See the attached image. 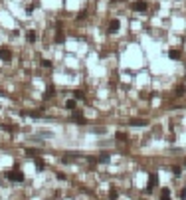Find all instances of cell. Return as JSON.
Segmentation results:
<instances>
[{"mask_svg":"<svg viewBox=\"0 0 186 200\" xmlns=\"http://www.w3.org/2000/svg\"><path fill=\"white\" fill-rule=\"evenodd\" d=\"M6 178H8V180H12V182H22V180H24V172H22L20 169L8 170V172H6Z\"/></svg>","mask_w":186,"mask_h":200,"instance_id":"obj_1","label":"cell"},{"mask_svg":"<svg viewBox=\"0 0 186 200\" xmlns=\"http://www.w3.org/2000/svg\"><path fill=\"white\" fill-rule=\"evenodd\" d=\"M131 8H133L135 12H145L147 8H149V4H147L145 0H137V2H133V4H131Z\"/></svg>","mask_w":186,"mask_h":200,"instance_id":"obj_2","label":"cell"},{"mask_svg":"<svg viewBox=\"0 0 186 200\" xmlns=\"http://www.w3.org/2000/svg\"><path fill=\"white\" fill-rule=\"evenodd\" d=\"M119 26H121V22L117 18H113L111 22H109V26H107V32L109 34H115V32H119Z\"/></svg>","mask_w":186,"mask_h":200,"instance_id":"obj_3","label":"cell"},{"mask_svg":"<svg viewBox=\"0 0 186 200\" xmlns=\"http://www.w3.org/2000/svg\"><path fill=\"white\" fill-rule=\"evenodd\" d=\"M156 184H158V174H154V172L149 174V186H147V192H151Z\"/></svg>","mask_w":186,"mask_h":200,"instance_id":"obj_4","label":"cell"},{"mask_svg":"<svg viewBox=\"0 0 186 200\" xmlns=\"http://www.w3.org/2000/svg\"><path fill=\"white\" fill-rule=\"evenodd\" d=\"M71 117H73V123H77V125H85V123H87L81 111H73V115H71Z\"/></svg>","mask_w":186,"mask_h":200,"instance_id":"obj_5","label":"cell"},{"mask_svg":"<svg viewBox=\"0 0 186 200\" xmlns=\"http://www.w3.org/2000/svg\"><path fill=\"white\" fill-rule=\"evenodd\" d=\"M0 60L2 61H10L12 60V52L8 48H0Z\"/></svg>","mask_w":186,"mask_h":200,"instance_id":"obj_6","label":"cell"},{"mask_svg":"<svg viewBox=\"0 0 186 200\" xmlns=\"http://www.w3.org/2000/svg\"><path fill=\"white\" fill-rule=\"evenodd\" d=\"M131 125H133V127H147L149 121H147V119H133V121H131Z\"/></svg>","mask_w":186,"mask_h":200,"instance_id":"obj_7","label":"cell"},{"mask_svg":"<svg viewBox=\"0 0 186 200\" xmlns=\"http://www.w3.org/2000/svg\"><path fill=\"white\" fill-rule=\"evenodd\" d=\"M75 107H77V101H75V99H67V101H65V109L75 111Z\"/></svg>","mask_w":186,"mask_h":200,"instance_id":"obj_8","label":"cell"},{"mask_svg":"<svg viewBox=\"0 0 186 200\" xmlns=\"http://www.w3.org/2000/svg\"><path fill=\"white\" fill-rule=\"evenodd\" d=\"M168 57L174 60V61H178L180 60V52H178V50H170V52H168Z\"/></svg>","mask_w":186,"mask_h":200,"instance_id":"obj_9","label":"cell"},{"mask_svg":"<svg viewBox=\"0 0 186 200\" xmlns=\"http://www.w3.org/2000/svg\"><path fill=\"white\" fill-rule=\"evenodd\" d=\"M160 200H170V190H168V188L160 190Z\"/></svg>","mask_w":186,"mask_h":200,"instance_id":"obj_10","label":"cell"},{"mask_svg":"<svg viewBox=\"0 0 186 200\" xmlns=\"http://www.w3.org/2000/svg\"><path fill=\"white\" fill-rule=\"evenodd\" d=\"M26 40L30 42V44H34V42H36V32H32V30H30V32L26 34Z\"/></svg>","mask_w":186,"mask_h":200,"instance_id":"obj_11","label":"cell"},{"mask_svg":"<svg viewBox=\"0 0 186 200\" xmlns=\"http://www.w3.org/2000/svg\"><path fill=\"white\" fill-rule=\"evenodd\" d=\"M56 42H58V44H61V42H63V34H61V28H58V32H56Z\"/></svg>","mask_w":186,"mask_h":200,"instance_id":"obj_12","label":"cell"},{"mask_svg":"<svg viewBox=\"0 0 186 200\" xmlns=\"http://www.w3.org/2000/svg\"><path fill=\"white\" fill-rule=\"evenodd\" d=\"M127 139H129V135H127V133H123V131L117 133V141H127Z\"/></svg>","mask_w":186,"mask_h":200,"instance_id":"obj_13","label":"cell"},{"mask_svg":"<svg viewBox=\"0 0 186 200\" xmlns=\"http://www.w3.org/2000/svg\"><path fill=\"white\" fill-rule=\"evenodd\" d=\"M117 196H119L117 188H111V190H109V198H111V200H117Z\"/></svg>","mask_w":186,"mask_h":200,"instance_id":"obj_14","label":"cell"},{"mask_svg":"<svg viewBox=\"0 0 186 200\" xmlns=\"http://www.w3.org/2000/svg\"><path fill=\"white\" fill-rule=\"evenodd\" d=\"M172 174H174V176H180V174H182V169H180V166H172Z\"/></svg>","mask_w":186,"mask_h":200,"instance_id":"obj_15","label":"cell"},{"mask_svg":"<svg viewBox=\"0 0 186 200\" xmlns=\"http://www.w3.org/2000/svg\"><path fill=\"white\" fill-rule=\"evenodd\" d=\"M184 91H186V87H184V85H178V87H176V95H178V97H182Z\"/></svg>","mask_w":186,"mask_h":200,"instance_id":"obj_16","label":"cell"},{"mask_svg":"<svg viewBox=\"0 0 186 200\" xmlns=\"http://www.w3.org/2000/svg\"><path fill=\"white\" fill-rule=\"evenodd\" d=\"M36 166H38V170H44L46 169V165H44V161H42V159H36Z\"/></svg>","mask_w":186,"mask_h":200,"instance_id":"obj_17","label":"cell"},{"mask_svg":"<svg viewBox=\"0 0 186 200\" xmlns=\"http://www.w3.org/2000/svg\"><path fill=\"white\" fill-rule=\"evenodd\" d=\"M52 95H54V87H50V89H48V91H46V93H44V99L52 97Z\"/></svg>","mask_w":186,"mask_h":200,"instance_id":"obj_18","label":"cell"},{"mask_svg":"<svg viewBox=\"0 0 186 200\" xmlns=\"http://www.w3.org/2000/svg\"><path fill=\"white\" fill-rule=\"evenodd\" d=\"M85 95H83V91H75L73 93V99H83Z\"/></svg>","mask_w":186,"mask_h":200,"instance_id":"obj_19","label":"cell"},{"mask_svg":"<svg viewBox=\"0 0 186 200\" xmlns=\"http://www.w3.org/2000/svg\"><path fill=\"white\" fill-rule=\"evenodd\" d=\"M42 68H52V61L50 60H42Z\"/></svg>","mask_w":186,"mask_h":200,"instance_id":"obj_20","label":"cell"},{"mask_svg":"<svg viewBox=\"0 0 186 200\" xmlns=\"http://www.w3.org/2000/svg\"><path fill=\"white\" fill-rule=\"evenodd\" d=\"M26 155H28V157H34V159H36V151H34V149H26Z\"/></svg>","mask_w":186,"mask_h":200,"instance_id":"obj_21","label":"cell"},{"mask_svg":"<svg viewBox=\"0 0 186 200\" xmlns=\"http://www.w3.org/2000/svg\"><path fill=\"white\" fill-rule=\"evenodd\" d=\"M109 161V155H101L99 157V162H107Z\"/></svg>","mask_w":186,"mask_h":200,"instance_id":"obj_22","label":"cell"},{"mask_svg":"<svg viewBox=\"0 0 186 200\" xmlns=\"http://www.w3.org/2000/svg\"><path fill=\"white\" fill-rule=\"evenodd\" d=\"M56 176H58V180H65V174H63V172H58Z\"/></svg>","mask_w":186,"mask_h":200,"instance_id":"obj_23","label":"cell"},{"mask_svg":"<svg viewBox=\"0 0 186 200\" xmlns=\"http://www.w3.org/2000/svg\"><path fill=\"white\" fill-rule=\"evenodd\" d=\"M85 16H87V12H79V14H77V20H83Z\"/></svg>","mask_w":186,"mask_h":200,"instance_id":"obj_24","label":"cell"},{"mask_svg":"<svg viewBox=\"0 0 186 200\" xmlns=\"http://www.w3.org/2000/svg\"><path fill=\"white\" fill-rule=\"evenodd\" d=\"M32 12H34V6H28V8H26V14H28V16H30V14H32Z\"/></svg>","mask_w":186,"mask_h":200,"instance_id":"obj_25","label":"cell"}]
</instances>
